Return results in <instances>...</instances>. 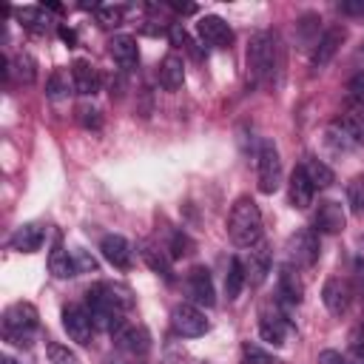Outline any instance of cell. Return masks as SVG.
Wrapping results in <instances>:
<instances>
[{
	"label": "cell",
	"instance_id": "cell-44",
	"mask_svg": "<svg viewBox=\"0 0 364 364\" xmlns=\"http://www.w3.org/2000/svg\"><path fill=\"white\" fill-rule=\"evenodd\" d=\"M338 9L344 14H364V0H344V3H338Z\"/></svg>",
	"mask_w": 364,
	"mask_h": 364
},
{
	"label": "cell",
	"instance_id": "cell-39",
	"mask_svg": "<svg viewBox=\"0 0 364 364\" xmlns=\"http://www.w3.org/2000/svg\"><path fill=\"white\" fill-rule=\"evenodd\" d=\"M168 40L173 43V46H179V48H193V43H191V37H188V31L182 28V23H171L168 26Z\"/></svg>",
	"mask_w": 364,
	"mask_h": 364
},
{
	"label": "cell",
	"instance_id": "cell-9",
	"mask_svg": "<svg viewBox=\"0 0 364 364\" xmlns=\"http://www.w3.org/2000/svg\"><path fill=\"white\" fill-rule=\"evenodd\" d=\"M111 338H114V344L122 350V353H128V355H145L148 350H151V333L142 327V324H119L114 333H111Z\"/></svg>",
	"mask_w": 364,
	"mask_h": 364
},
{
	"label": "cell",
	"instance_id": "cell-17",
	"mask_svg": "<svg viewBox=\"0 0 364 364\" xmlns=\"http://www.w3.org/2000/svg\"><path fill=\"white\" fill-rule=\"evenodd\" d=\"M46 225H40V222H26V225H20L14 233H11V239H9V245L17 250V253H37L40 247H43V242H46Z\"/></svg>",
	"mask_w": 364,
	"mask_h": 364
},
{
	"label": "cell",
	"instance_id": "cell-33",
	"mask_svg": "<svg viewBox=\"0 0 364 364\" xmlns=\"http://www.w3.org/2000/svg\"><path fill=\"white\" fill-rule=\"evenodd\" d=\"M68 88H74V85L68 82V74H65V71H54V74L48 77V82H46V94H48L51 100H63V97L68 94Z\"/></svg>",
	"mask_w": 364,
	"mask_h": 364
},
{
	"label": "cell",
	"instance_id": "cell-47",
	"mask_svg": "<svg viewBox=\"0 0 364 364\" xmlns=\"http://www.w3.org/2000/svg\"><path fill=\"white\" fill-rule=\"evenodd\" d=\"M0 364H17L11 355H0Z\"/></svg>",
	"mask_w": 364,
	"mask_h": 364
},
{
	"label": "cell",
	"instance_id": "cell-36",
	"mask_svg": "<svg viewBox=\"0 0 364 364\" xmlns=\"http://www.w3.org/2000/svg\"><path fill=\"white\" fill-rule=\"evenodd\" d=\"M122 17H125V9H122V6H97V20H100V26H105V28L119 26Z\"/></svg>",
	"mask_w": 364,
	"mask_h": 364
},
{
	"label": "cell",
	"instance_id": "cell-37",
	"mask_svg": "<svg viewBox=\"0 0 364 364\" xmlns=\"http://www.w3.org/2000/svg\"><path fill=\"white\" fill-rule=\"evenodd\" d=\"M48 358H51V364H77V355L68 350V347H63V344H57V341H48Z\"/></svg>",
	"mask_w": 364,
	"mask_h": 364
},
{
	"label": "cell",
	"instance_id": "cell-27",
	"mask_svg": "<svg viewBox=\"0 0 364 364\" xmlns=\"http://www.w3.org/2000/svg\"><path fill=\"white\" fill-rule=\"evenodd\" d=\"M245 284H247V279H245V264H242L239 256H233V259L228 262V273H225V296H228L230 301L239 299V293H242Z\"/></svg>",
	"mask_w": 364,
	"mask_h": 364
},
{
	"label": "cell",
	"instance_id": "cell-32",
	"mask_svg": "<svg viewBox=\"0 0 364 364\" xmlns=\"http://www.w3.org/2000/svg\"><path fill=\"white\" fill-rule=\"evenodd\" d=\"M327 142H330V148H333V151H350V148H355L353 136L341 128V122H338V119L327 128Z\"/></svg>",
	"mask_w": 364,
	"mask_h": 364
},
{
	"label": "cell",
	"instance_id": "cell-3",
	"mask_svg": "<svg viewBox=\"0 0 364 364\" xmlns=\"http://www.w3.org/2000/svg\"><path fill=\"white\" fill-rule=\"evenodd\" d=\"M276 37L270 31H256L250 46H247V77L250 85H264L273 80L276 71Z\"/></svg>",
	"mask_w": 364,
	"mask_h": 364
},
{
	"label": "cell",
	"instance_id": "cell-5",
	"mask_svg": "<svg viewBox=\"0 0 364 364\" xmlns=\"http://www.w3.org/2000/svg\"><path fill=\"white\" fill-rule=\"evenodd\" d=\"M171 327L176 330V336L182 338H196V336H205L210 330L205 313L196 307V304H176L171 310Z\"/></svg>",
	"mask_w": 364,
	"mask_h": 364
},
{
	"label": "cell",
	"instance_id": "cell-12",
	"mask_svg": "<svg viewBox=\"0 0 364 364\" xmlns=\"http://www.w3.org/2000/svg\"><path fill=\"white\" fill-rule=\"evenodd\" d=\"M100 253H102V259H105L108 264H114L117 270H128V267L134 264L131 242H128L125 236H119V233H108V236H102V242H100Z\"/></svg>",
	"mask_w": 364,
	"mask_h": 364
},
{
	"label": "cell",
	"instance_id": "cell-23",
	"mask_svg": "<svg viewBox=\"0 0 364 364\" xmlns=\"http://www.w3.org/2000/svg\"><path fill=\"white\" fill-rule=\"evenodd\" d=\"M48 270H51V276H57V279H71V276H77L74 256L63 247L60 239L54 242V247H51V253H48Z\"/></svg>",
	"mask_w": 364,
	"mask_h": 364
},
{
	"label": "cell",
	"instance_id": "cell-15",
	"mask_svg": "<svg viewBox=\"0 0 364 364\" xmlns=\"http://www.w3.org/2000/svg\"><path fill=\"white\" fill-rule=\"evenodd\" d=\"M245 264V279L250 287H259L267 273H270V247L264 242H256L250 250H247V259L242 262Z\"/></svg>",
	"mask_w": 364,
	"mask_h": 364
},
{
	"label": "cell",
	"instance_id": "cell-18",
	"mask_svg": "<svg viewBox=\"0 0 364 364\" xmlns=\"http://www.w3.org/2000/svg\"><path fill=\"white\" fill-rule=\"evenodd\" d=\"M71 85H74L77 94L91 97V94L100 91L102 77H100V71H97L88 60H74V63H71Z\"/></svg>",
	"mask_w": 364,
	"mask_h": 364
},
{
	"label": "cell",
	"instance_id": "cell-49",
	"mask_svg": "<svg viewBox=\"0 0 364 364\" xmlns=\"http://www.w3.org/2000/svg\"><path fill=\"white\" fill-rule=\"evenodd\" d=\"M361 247H364V236H361Z\"/></svg>",
	"mask_w": 364,
	"mask_h": 364
},
{
	"label": "cell",
	"instance_id": "cell-19",
	"mask_svg": "<svg viewBox=\"0 0 364 364\" xmlns=\"http://www.w3.org/2000/svg\"><path fill=\"white\" fill-rule=\"evenodd\" d=\"M108 54L114 57V63L122 68V71H131L136 68L139 63V51H136V40L131 34H114L108 40Z\"/></svg>",
	"mask_w": 364,
	"mask_h": 364
},
{
	"label": "cell",
	"instance_id": "cell-40",
	"mask_svg": "<svg viewBox=\"0 0 364 364\" xmlns=\"http://www.w3.org/2000/svg\"><path fill=\"white\" fill-rule=\"evenodd\" d=\"M77 119H80L85 128H94V131L102 125V119H100V111H97L94 105H80V108H77Z\"/></svg>",
	"mask_w": 364,
	"mask_h": 364
},
{
	"label": "cell",
	"instance_id": "cell-22",
	"mask_svg": "<svg viewBox=\"0 0 364 364\" xmlns=\"http://www.w3.org/2000/svg\"><path fill=\"white\" fill-rule=\"evenodd\" d=\"M279 296L287 304H301V299H304V284H301V279H299L293 264H282L279 267Z\"/></svg>",
	"mask_w": 364,
	"mask_h": 364
},
{
	"label": "cell",
	"instance_id": "cell-8",
	"mask_svg": "<svg viewBox=\"0 0 364 364\" xmlns=\"http://www.w3.org/2000/svg\"><path fill=\"white\" fill-rule=\"evenodd\" d=\"M63 327H65L68 338L77 341V344H88L94 330H97L91 316H88V310L82 304H65L63 307Z\"/></svg>",
	"mask_w": 364,
	"mask_h": 364
},
{
	"label": "cell",
	"instance_id": "cell-7",
	"mask_svg": "<svg viewBox=\"0 0 364 364\" xmlns=\"http://www.w3.org/2000/svg\"><path fill=\"white\" fill-rule=\"evenodd\" d=\"M185 293L191 299V304L196 307H213L216 304V293H213V279H210V270L196 264L188 270L185 276Z\"/></svg>",
	"mask_w": 364,
	"mask_h": 364
},
{
	"label": "cell",
	"instance_id": "cell-41",
	"mask_svg": "<svg viewBox=\"0 0 364 364\" xmlns=\"http://www.w3.org/2000/svg\"><path fill=\"white\" fill-rule=\"evenodd\" d=\"M347 94H350V102L364 105V71L353 74V80L347 82Z\"/></svg>",
	"mask_w": 364,
	"mask_h": 364
},
{
	"label": "cell",
	"instance_id": "cell-48",
	"mask_svg": "<svg viewBox=\"0 0 364 364\" xmlns=\"http://www.w3.org/2000/svg\"><path fill=\"white\" fill-rule=\"evenodd\" d=\"M105 364H128V361H125V358H108Z\"/></svg>",
	"mask_w": 364,
	"mask_h": 364
},
{
	"label": "cell",
	"instance_id": "cell-14",
	"mask_svg": "<svg viewBox=\"0 0 364 364\" xmlns=\"http://www.w3.org/2000/svg\"><path fill=\"white\" fill-rule=\"evenodd\" d=\"M341 43H344V26H330V28L318 37V43L313 46V54H310L313 71H321V68L336 57V51H338Z\"/></svg>",
	"mask_w": 364,
	"mask_h": 364
},
{
	"label": "cell",
	"instance_id": "cell-11",
	"mask_svg": "<svg viewBox=\"0 0 364 364\" xmlns=\"http://www.w3.org/2000/svg\"><path fill=\"white\" fill-rule=\"evenodd\" d=\"M259 336H262V341L270 344V347H282V344H284L287 318L279 313V307L264 304V307L259 310Z\"/></svg>",
	"mask_w": 364,
	"mask_h": 364
},
{
	"label": "cell",
	"instance_id": "cell-46",
	"mask_svg": "<svg viewBox=\"0 0 364 364\" xmlns=\"http://www.w3.org/2000/svg\"><path fill=\"white\" fill-rule=\"evenodd\" d=\"M57 31H60V37H63V40H65L68 46H74V43H77V34H74V31H71L68 26H60Z\"/></svg>",
	"mask_w": 364,
	"mask_h": 364
},
{
	"label": "cell",
	"instance_id": "cell-31",
	"mask_svg": "<svg viewBox=\"0 0 364 364\" xmlns=\"http://www.w3.org/2000/svg\"><path fill=\"white\" fill-rule=\"evenodd\" d=\"M242 361L245 364H279V358L273 353H267L264 347H259L253 341H242Z\"/></svg>",
	"mask_w": 364,
	"mask_h": 364
},
{
	"label": "cell",
	"instance_id": "cell-20",
	"mask_svg": "<svg viewBox=\"0 0 364 364\" xmlns=\"http://www.w3.org/2000/svg\"><path fill=\"white\" fill-rule=\"evenodd\" d=\"M313 182L307 179V173H304V168L299 165V168H293V173H290V179H287V196H290V205L293 208H299V210H304V208H310V202H313Z\"/></svg>",
	"mask_w": 364,
	"mask_h": 364
},
{
	"label": "cell",
	"instance_id": "cell-1",
	"mask_svg": "<svg viewBox=\"0 0 364 364\" xmlns=\"http://www.w3.org/2000/svg\"><path fill=\"white\" fill-rule=\"evenodd\" d=\"M228 236L239 247H253L262 242V210L250 196H239L228 216Z\"/></svg>",
	"mask_w": 364,
	"mask_h": 364
},
{
	"label": "cell",
	"instance_id": "cell-29",
	"mask_svg": "<svg viewBox=\"0 0 364 364\" xmlns=\"http://www.w3.org/2000/svg\"><path fill=\"white\" fill-rule=\"evenodd\" d=\"M304 173H307V179L313 182V188H327V185H333V171L321 162V159H316V156H310L304 165Z\"/></svg>",
	"mask_w": 364,
	"mask_h": 364
},
{
	"label": "cell",
	"instance_id": "cell-38",
	"mask_svg": "<svg viewBox=\"0 0 364 364\" xmlns=\"http://www.w3.org/2000/svg\"><path fill=\"white\" fill-rule=\"evenodd\" d=\"M71 256H74L77 273H94V270H97V259H94V256H88V250L74 247V250H71Z\"/></svg>",
	"mask_w": 364,
	"mask_h": 364
},
{
	"label": "cell",
	"instance_id": "cell-6",
	"mask_svg": "<svg viewBox=\"0 0 364 364\" xmlns=\"http://www.w3.org/2000/svg\"><path fill=\"white\" fill-rule=\"evenodd\" d=\"M287 253L290 259L299 264V267H313L318 262V253H321V245H318V233L313 228H304L299 233H293L287 239Z\"/></svg>",
	"mask_w": 364,
	"mask_h": 364
},
{
	"label": "cell",
	"instance_id": "cell-25",
	"mask_svg": "<svg viewBox=\"0 0 364 364\" xmlns=\"http://www.w3.org/2000/svg\"><path fill=\"white\" fill-rule=\"evenodd\" d=\"M338 122H341V128L353 136V142H355V145H364V105L350 102L347 114H341V117H338Z\"/></svg>",
	"mask_w": 364,
	"mask_h": 364
},
{
	"label": "cell",
	"instance_id": "cell-10",
	"mask_svg": "<svg viewBox=\"0 0 364 364\" xmlns=\"http://www.w3.org/2000/svg\"><path fill=\"white\" fill-rule=\"evenodd\" d=\"M196 34H199V40H202L205 46H210V48H230V43H233V28H230L222 17H216V14L199 17Z\"/></svg>",
	"mask_w": 364,
	"mask_h": 364
},
{
	"label": "cell",
	"instance_id": "cell-28",
	"mask_svg": "<svg viewBox=\"0 0 364 364\" xmlns=\"http://www.w3.org/2000/svg\"><path fill=\"white\" fill-rule=\"evenodd\" d=\"M6 65H9L6 71H9V74H14L23 85L34 82V77H37V63H34V57H31V54H26V51H23V54H17L14 60H9Z\"/></svg>",
	"mask_w": 364,
	"mask_h": 364
},
{
	"label": "cell",
	"instance_id": "cell-50",
	"mask_svg": "<svg viewBox=\"0 0 364 364\" xmlns=\"http://www.w3.org/2000/svg\"><path fill=\"white\" fill-rule=\"evenodd\" d=\"M202 364H205V361H202Z\"/></svg>",
	"mask_w": 364,
	"mask_h": 364
},
{
	"label": "cell",
	"instance_id": "cell-34",
	"mask_svg": "<svg viewBox=\"0 0 364 364\" xmlns=\"http://www.w3.org/2000/svg\"><path fill=\"white\" fill-rule=\"evenodd\" d=\"M191 253H193V242L185 233L173 230L171 233V245H168V256L171 259H182V256H191Z\"/></svg>",
	"mask_w": 364,
	"mask_h": 364
},
{
	"label": "cell",
	"instance_id": "cell-30",
	"mask_svg": "<svg viewBox=\"0 0 364 364\" xmlns=\"http://www.w3.org/2000/svg\"><path fill=\"white\" fill-rule=\"evenodd\" d=\"M17 17H20V23H23L28 31H34V34H43V31H46L48 17L43 14V9H37V6H26V9L17 11Z\"/></svg>",
	"mask_w": 364,
	"mask_h": 364
},
{
	"label": "cell",
	"instance_id": "cell-16",
	"mask_svg": "<svg viewBox=\"0 0 364 364\" xmlns=\"http://www.w3.org/2000/svg\"><path fill=\"white\" fill-rule=\"evenodd\" d=\"M344 222H347V216H344V208L338 202H333V199L318 202L316 216H313L316 233H341L344 230Z\"/></svg>",
	"mask_w": 364,
	"mask_h": 364
},
{
	"label": "cell",
	"instance_id": "cell-13",
	"mask_svg": "<svg viewBox=\"0 0 364 364\" xmlns=\"http://www.w3.org/2000/svg\"><path fill=\"white\" fill-rule=\"evenodd\" d=\"M321 301H324V307H327L333 316H344V313L350 310V301H353V287H350V282H344V279H338V276L327 279L324 287H321Z\"/></svg>",
	"mask_w": 364,
	"mask_h": 364
},
{
	"label": "cell",
	"instance_id": "cell-2",
	"mask_svg": "<svg viewBox=\"0 0 364 364\" xmlns=\"http://www.w3.org/2000/svg\"><path fill=\"white\" fill-rule=\"evenodd\" d=\"M40 327V313L31 301H14L3 313V338L14 347H31L34 333Z\"/></svg>",
	"mask_w": 364,
	"mask_h": 364
},
{
	"label": "cell",
	"instance_id": "cell-35",
	"mask_svg": "<svg viewBox=\"0 0 364 364\" xmlns=\"http://www.w3.org/2000/svg\"><path fill=\"white\" fill-rule=\"evenodd\" d=\"M347 202H350L353 213H364V176L350 179V185H347Z\"/></svg>",
	"mask_w": 364,
	"mask_h": 364
},
{
	"label": "cell",
	"instance_id": "cell-24",
	"mask_svg": "<svg viewBox=\"0 0 364 364\" xmlns=\"http://www.w3.org/2000/svg\"><path fill=\"white\" fill-rule=\"evenodd\" d=\"M97 290H100V293H102L119 313H125V310L134 307V293H131L125 284H119V282H100Z\"/></svg>",
	"mask_w": 364,
	"mask_h": 364
},
{
	"label": "cell",
	"instance_id": "cell-4",
	"mask_svg": "<svg viewBox=\"0 0 364 364\" xmlns=\"http://www.w3.org/2000/svg\"><path fill=\"white\" fill-rule=\"evenodd\" d=\"M256 179L262 193H273L282 185V159L273 139H262L256 151Z\"/></svg>",
	"mask_w": 364,
	"mask_h": 364
},
{
	"label": "cell",
	"instance_id": "cell-45",
	"mask_svg": "<svg viewBox=\"0 0 364 364\" xmlns=\"http://www.w3.org/2000/svg\"><path fill=\"white\" fill-rule=\"evenodd\" d=\"M171 9L179 11V14H196V6L193 3H171Z\"/></svg>",
	"mask_w": 364,
	"mask_h": 364
},
{
	"label": "cell",
	"instance_id": "cell-43",
	"mask_svg": "<svg viewBox=\"0 0 364 364\" xmlns=\"http://www.w3.org/2000/svg\"><path fill=\"white\" fill-rule=\"evenodd\" d=\"M353 282H355L358 296H364V259H355V264H353Z\"/></svg>",
	"mask_w": 364,
	"mask_h": 364
},
{
	"label": "cell",
	"instance_id": "cell-21",
	"mask_svg": "<svg viewBox=\"0 0 364 364\" xmlns=\"http://www.w3.org/2000/svg\"><path fill=\"white\" fill-rule=\"evenodd\" d=\"M185 82V63L179 54H165L159 63V85L165 91H179Z\"/></svg>",
	"mask_w": 364,
	"mask_h": 364
},
{
	"label": "cell",
	"instance_id": "cell-26",
	"mask_svg": "<svg viewBox=\"0 0 364 364\" xmlns=\"http://www.w3.org/2000/svg\"><path fill=\"white\" fill-rule=\"evenodd\" d=\"M139 253H142V259H145V264H148V267H151L154 273H159V276H165L168 282L173 279V276H171V256H168V253H165L162 247H156V245H151V242H145Z\"/></svg>",
	"mask_w": 364,
	"mask_h": 364
},
{
	"label": "cell",
	"instance_id": "cell-42",
	"mask_svg": "<svg viewBox=\"0 0 364 364\" xmlns=\"http://www.w3.org/2000/svg\"><path fill=\"white\" fill-rule=\"evenodd\" d=\"M318 364H350L338 350H321L318 353Z\"/></svg>",
	"mask_w": 364,
	"mask_h": 364
}]
</instances>
